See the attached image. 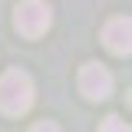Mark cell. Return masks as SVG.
<instances>
[{"instance_id": "obj_1", "label": "cell", "mask_w": 132, "mask_h": 132, "mask_svg": "<svg viewBox=\"0 0 132 132\" xmlns=\"http://www.w3.org/2000/svg\"><path fill=\"white\" fill-rule=\"evenodd\" d=\"M33 106V79L23 69H10L0 79V109L7 116H23Z\"/></svg>"}, {"instance_id": "obj_2", "label": "cell", "mask_w": 132, "mask_h": 132, "mask_svg": "<svg viewBox=\"0 0 132 132\" xmlns=\"http://www.w3.org/2000/svg\"><path fill=\"white\" fill-rule=\"evenodd\" d=\"M50 23H53V10H50L46 0H23V3L16 7V13H13L16 33H23L27 40L43 36V33L50 30Z\"/></svg>"}, {"instance_id": "obj_3", "label": "cell", "mask_w": 132, "mask_h": 132, "mask_svg": "<svg viewBox=\"0 0 132 132\" xmlns=\"http://www.w3.org/2000/svg\"><path fill=\"white\" fill-rule=\"evenodd\" d=\"M79 93L89 102L109 99V93H112V73L106 66H99V63H82V69H79Z\"/></svg>"}, {"instance_id": "obj_4", "label": "cell", "mask_w": 132, "mask_h": 132, "mask_svg": "<svg viewBox=\"0 0 132 132\" xmlns=\"http://www.w3.org/2000/svg\"><path fill=\"white\" fill-rule=\"evenodd\" d=\"M132 23H129V16H112L106 27H102V43L112 50L116 56H126L132 50Z\"/></svg>"}, {"instance_id": "obj_5", "label": "cell", "mask_w": 132, "mask_h": 132, "mask_svg": "<svg viewBox=\"0 0 132 132\" xmlns=\"http://www.w3.org/2000/svg\"><path fill=\"white\" fill-rule=\"evenodd\" d=\"M99 132H129V126H126V122H122L119 116H109V119H106V122L99 126Z\"/></svg>"}, {"instance_id": "obj_6", "label": "cell", "mask_w": 132, "mask_h": 132, "mask_svg": "<svg viewBox=\"0 0 132 132\" xmlns=\"http://www.w3.org/2000/svg\"><path fill=\"white\" fill-rule=\"evenodd\" d=\"M30 132H63V129H60L56 122H36V126H33Z\"/></svg>"}]
</instances>
